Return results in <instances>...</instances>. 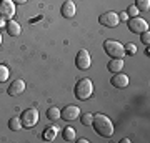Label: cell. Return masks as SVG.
I'll return each mask as SVG.
<instances>
[{
	"label": "cell",
	"instance_id": "18",
	"mask_svg": "<svg viewBox=\"0 0 150 143\" xmlns=\"http://www.w3.org/2000/svg\"><path fill=\"white\" fill-rule=\"evenodd\" d=\"M47 118L52 120V122H54V120H59L60 118V110L57 108V106H50V108L47 110Z\"/></svg>",
	"mask_w": 150,
	"mask_h": 143
},
{
	"label": "cell",
	"instance_id": "10",
	"mask_svg": "<svg viewBox=\"0 0 150 143\" xmlns=\"http://www.w3.org/2000/svg\"><path fill=\"white\" fill-rule=\"evenodd\" d=\"M8 95L10 97H18V95H22L23 92H25V82L22 78H18V80H13L10 83V87H8Z\"/></svg>",
	"mask_w": 150,
	"mask_h": 143
},
{
	"label": "cell",
	"instance_id": "21",
	"mask_svg": "<svg viewBox=\"0 0 150 143\" xmlns=\"http://www.w3.org/2000/svg\"><path fill=\"white\" fill-rule=\"evenodd\" d=\"M92 120H93V115L92 113H83L80 117L82 125H85V127H92Z\"/></svg>",
	"mask_w": 150,
	"mask_h": 143
},
{
	"label": "cell",
	"instance_id": "17",
	"mask_svg": "<svg viewBox=\"0 0 150 143\" xmlns=\"http://www.w3.org/2000/svg\"><path fill=\"white\" fill-rule=\"evenodd\" d=\"M62 137H64L65 142H74V140H75V128H72V127H65L64 133H62Z\"/></svg>",
	"mask_w": 150,
	"mask_h": 143
},
{
	"label": "cell",
	"instance_id": "12",
	"mask_svg": "<svg viewBox=\"0 0 150 143\" xmlns=\"http://www.w3.org/2000/svg\"><path fill=\"white\" fill-rule=\"evenodd\" d=\"M60 13H62L65 18H72V17L77 13V7H75V4L72 0H65L62 8H60Z\"/></svg>",
	"mask_w": 150,
	"mask_h": 143
},
{
	"label": "cell",
	"instance_id": "11",
	"mask_svg": "<svg viewBox=\"0 0 150 143\" xmlns=\"http://www.w3.org/2000/svg\"><path fill=\"white\" fill-rule=\"evenodd\" d=\"M110 83L115 88H125V87H129V77L125 73H122V72H118V73H115L110 78Z\"/></svg>",
	"mask_w": 150,
	"mask_h": 143
},
{
	"label": "cell",
	"instance_id": "20",
	"mask_svg": "<svg viewBox=\"0 0 150 143\" xmlns=\"http://www.w3.org/2000/svg\"><path fill=\"white\" fill-rule=\"evenodd\" d=\"M135 7L139 12H149L150 10V0H135Z\"/></svg>",
	"mask_w": 150,
	"mask_h": 143
},
{
	"label": "cell",
	"instance_id": "26",
	"mask_svg": "<svg viewBox=\"0 0 150 143\" xmlns=\"http://www.w3.org/2000/svg\"><path fill=\"white\" fill-rule=\"evenodd\" d=\"M5 23L7 22L4 20V18H0V28H5Z\"/></svg>",
	"mask_w": 150,
	"mask_h": 143
},
{
	"label": "cell",
	"instance_id": "25",
	"mask_svg": "<svg viewBox=\"0 0 150 143\" xmlns=\"http://www.w3.org/2000/svg\"><path fill=\"white\" fill-rule=\"evenodd\" d=\"M118 18H120V22H127V20H129V15H127V12H120Z\"/></svg>",
	"mask_w": 150,
	"mask_h": 143
},
{
	"label": "cell",
	"instance_id": "15",
	"mask_svg": "<svg viewBox=\"0 0 150 143\" xmlns=\"http://www.w3.org/2000/svg\"><path fill=\"white\" fill-rule=\"evenodd\" d=\"M107 68L112 72V73H118V72H122L123 68V58H112L108 62Z\"/></svg>",
	"mask_w": 150,
	"mask_h": 143
},
{
	"label": "cell",
	"instance_id": "16",
	"mask_svg": "<svg viewBox=\"0 0 150 143\" xmlns=\"http://www.w3.org/2000/svg\"><path fill=\"white\" fill-rule=\"evenodd\" d=\"M22 127H23V125H22V120H20V118L13 117V118H10V120H8V128H10L12 132H18Z\"/></svg>",
	"mask_w": 150,
	"mask_h": 143
},
{
	"label": "cell",
	"instance_id": "7",
	"mask_svg": "<svg viewBox=\"0 0 150 143\" xmlns=\"http://www.w3.org/2000/svg\"><path fill=\"white\" fill-rule=\"evenodd\" d=\"M15 4L12 0H0V18L10 20L15 15Z\"/></svg>",
	"mask_w": 150,
	"mask_h": 143
},
{
	"label": "cell",
	"instance_id": "29",
	"mask_svg": "<svg viewBox=\"0 0 150 143\" xmlns=\"http://www.w3.org/2000/svg\"><path fill=\"white\" fill-rule=\"evenodd\" d=\"M2 40H4V38H2V33H0V45H2Z\"/></svg>",
	"mask_w": 150,
	"mask_h": 143
},
{
	"label": "cell",
	"instance_id": "24",
	"mask_svg": "<svg viewBox=\"0 0 150 143\" xmlns=\"http://www.w3.org/2000/svg\"><path fill=\"white\" fill-rule=\"evenodd\" d=\"M140 40H142L145 45H149V42H150V32L149 30H145V32L140 33Z\"/></svg>",
	"mask_w": 150,
	"mask_h": 143
},
{
	"label": "cell",
	"instance_id": "4",
	"mask_svg": "<svg viewBox=\"0 0 150 143\" xmlns=\"http://www.w3.org/2000/svg\"><path fill=\"white\" fill-rule=\"evenodd\" d=\"M22 125L25 128H32L38 123V110L37 108H27V110L22 113Z\"/></svg>",
	"mask_w": 150,
	"mask_h": 143
},
{
	"label": "cell",
	"instance_id": "9",
	"mask_svg": "<svg viewBox=\"0 0 150 143\" xmlns=\"http://www.w3.org/2000/svg\"><path fill=\"white\" fill-rule=\"evenodd\" d=\"M80 117V108L75 105H67L64 110L60 111V118L65 120V122H72V120H77Z\"/></svg>",
	"mask_w": 150,
	"mask_h": 143
},
{
	"label": "cell",
	"instance_id": "19",
	"mask_svg": "<svg viewBox=\"0 0 150 143\" xmlns=\"http://www.w3.org/2000/svg\"><path fill=\"white\" fill-rule=\"evenodd\" d=\"M8 77H10V70H8V67L4 65V63H0V83L7 82Z\"/></svg>",
	"mask_w": 150,
	"mask_h": 143
},
{
	"label": "cell",
	"instance_id": "22",
	"mask_svg": "<svg viewBox=\"0 0 150 143\" xmlns=\"http://www.w3.org/2000/svg\"><path fill=\"white\" fill-rule=\"evenodd\" d=\"M123 48H125V55H135L137 53V45L135 43H127V45H123Z\"/></svg>",
	"mask_w": 150,
	"mask_h": 143
},
{
	"label": "cell",
	"instance_id": "5",
	"mask_svg": "<svg viewBox=\"0 0 150 143\" xmlns=\"http://www.w3.org/2000/svg\"><path fill=\"white\" fill-rule=\"evenodd\" d=\"M127 25H129V30L134 33H142L145 32V30H149V23H147V20H144V18H140L139 15L137 17H130L129 20H127Z\"/></svg>",
	"mask_w": 150,
	"mask_h": 143
},
{
	"label": "cell",
	"instance_id": "6",
	"mask_svg": "<svg viewBox=\"0 0 150 143\" xmlns=\"http://www.w3.org/2000/svg\"><path fill=\"white\" fill-rule=\"evenodd\" d=\"M92 65V57L90 53L87 52L85 48H82V50H79V53H77V57H75V67L79 70H88Z\"/></svg>",
	"mask_w": 150,
	"mask_h": 143
},
{
	"label": "cell",
	"instance_id": "1",
	"mask_svg": "<svg viewBox=\"0 0 150 143\" xmlns=\"http://www.w3.org/2000/svg\"><path fill=\"white\" fill-rule=\"evenodd\" d=\"M92 127L95 128V132L103 138H110L113 135V123L112 120L103 115V113H95L92 120Z\"/></svg>",
	"mask_w": 150,
	"mask_h": 143
},
{
	"label": "cell",
	"instance_id": "13",
	"mask_svg": "<svg viewBox=\"0 0 150 143\" xmlns=\"http://www.w3.org/2000/svg\"><path fill=\"white\" fill-rule=\"evenodd\" d=\"M5 28H7V33H8L10 37H18V35L22 33V27H20V23H18V22H15L13 18L7 20Z\"/></svg>",
	"mask_w": 150,
	"mask_h": 143
},
{
	"label": "cell",
	"instance_id": "28",
	"mask_svg": "<svg viewBox=\"0 0 150 143\" xmlns=\"http://www.w3.org/2000/svg\"><path fill=\"white\" fill-rule=\"evenodd\" d=\"M79 143H88V140H87V138H80V140H79Z\"/></svg>",
	"mask_w": 150,
	"mask_h": 143
},
{
	"label": "cell",
	"instance_id": "27",
	"mask_svg": "<svg viewBox=\"0 0 150 143\" xmlns=\"http://www.w3.org/2000/svg\"><path fill=\"white\" fill-rule=\"evenodd\" d=\"M12 2H13V4H15V5H17V4H25L27 0H12Z\"/></svg>",
	"mask_w": 150,
	"mask_h": 143
},
{
	"label": "cell",
	"instance_id": "8",
	"mask_svg": "<svg viewBox=\"0 0 150 143\" xmlns=\"http://www.w3.org/2000/svg\"><path fill=\"white\" fill-rule=\"evenodd\" d=\"M98 22H100V25L103 27H108V28H113V27H117L120 23V18H118V13L117 12H105L102 15L98 17Z\"/></svg>",
	"mask_w": 150,
	"mask_h": 143
},
{
	"label": "cell",
	"instance_id": "2",
	"mask_svg": "<svg viewBox=\"0 0 150 143\" xmlns=\"http://www.w3.org/2000/svg\"><path fill=\"white\" fill-rule=\"evenodd\" d=\"M75 97L79 100H88L92 95H93V83H92L90 78H82L77 82L75 85V90H74Z\"/></svg>",
	"mask_w": 150,
	"mask_h": 143
},
{
	"label": "cell",
	"instance_id": "23",
	"mask_svg": "<svg viewBox=\"0 0 150 143\" xmlns=\"http://www.w3.org/2000/svg\"><path fill=\"white\" fill-rule=\"evenodd\" d=\"M139 13H140V12H139V8H137L135 5H130L129 8H127V15H129V17H137Z\"/></svg>",
	"mask_w": 150,
	"mask_h": 143
},
{
	"label": "cell",
	"instance_id": "14",
	"mask_svg": "<svg viewBox=\"0 0 150 143\" xmlns=\"http://www.w3.org/2000/svg\"><path fill=\"white\" fill-rule=\"evenodd\" d=\"M57 133H59V128H57V125H48L45 130H43V140L45 142H54L55 137H57Z\"/></svg>",
	"mask_w": 150,
	"mask_h": 143
},
{
	"label": "cell",
	"instance_id": "3",
	"mask_svg": "<svg viewBox=\"0 0 150 143\" xmlns=\"http://www.w3.org/2000/svg\"><path fill=\"white\" fill-rule=\"evenodd\" d=\"M103 50L112 58H123L125 57V48L117 40H105L103 42Z\"/></svg>",
	"mask_w": 150,
	"mask_h": 143
}]
</instances>
